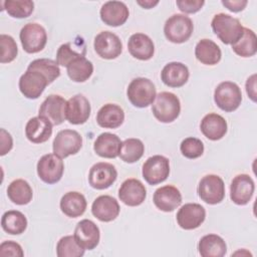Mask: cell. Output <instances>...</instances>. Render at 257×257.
Listing matches in <instances>:
<instances>
[{
    "mask_svg": "<svg viewBox=\"0 0 257 257\" xmlns=\"http://www.w3.org/2000/svg\"><path fill=\"white\" fill-rule=\"evenodd\" d=\"M189 69L182 62H170L166 64L161 72L162 81L170 87H181L189 79Z\"/></svg>",
    "mask_w": 257,
    "mask_h": 257,
    "instance_id": "cell-26",
    "label": "cell"
},
{
    "mask_svg": "<svg viewBox=\"0 0 257 257\" xmlns=\"http://www.w3.org/2000/svg\"><path fill=\"white\" fill-rule=\"evenodd\" d=\"M124 120L123 109L114 103L102 105L96 114V122L104 128H116Z\"/></svg>",
    "mask_w": 257,
    "mask_h": 257,
    "instance_id": "cell-28",
    "label": "cell"
},
{
    "mask_svg": "<svg viewBox=\"0 0 257 257\" xmlns=\"http://www.w3.org/2000/svg\"><path fill=\"white\" fill-rule=\"evenodd\" d=\"M233 51L241 57H250L257 52V37L253 30L244 27L241 38L232 44Z\"/></svg>",
    "mask_w": 257,
    "mask_h": 257,
    "instance_id": "cell-35",
    "label": "cell"
},
{
    "mask_svg": "<svg viewBox=\"0 0 257 257\" xmlns=\"http://www.w3.org/2000/svg\"><path fill=\"white\" fill-rule=\"evenodd\" d=\"M56 254L58 257H80L84 254V249L76 242L74 236L67 235L58 241Z\"/></svg>",
    "mask_w": 257,
    "mask_h": 257,
    "instance_id": "cell-38",
    "label": "cell"
},
{
    "mask_svg": "<svg viewBox=\"0 0 257 257\" xmlns=\"http://www.w3.org/2000/svg\"><path fill=\"white\" fill-rule=\"evenodd\" d=\"M214 101L222 110L227 112L234 111L242 101L241 89L235 82L223 81L215 88Z\"/></svg>",
    "mask_w": 257,
    "mask_h": 257,
    "instance_id": "cell-5",
    "label": "cell"
},
{
    "mask_svg": "<svg viewBox=\"0 0 257 257\" xmlns=\"http://www.w3.org/2000/svg\"><path fill=\"white\" fill-rule=\"evenodd\" d=\"M127 49L132 56L140 60H149L155 52L153 40L144 33L133 34L127 41Z\"/></svg>",
    "mask_w": 257,
    "mask_h": 257,
    "instance_id": "cell-25",
    "label": "cell"
},
{
    "mask_svg": "<svg viewBox=\"0 0 257 257\" xmlns=\"http://www.w3.org/2000/svg\"><path fill=\"white\" fill-rule=\"evenodd\" d=\"M198 250L202 257H223L227 252V245L222 237L208 234L200 239Z\"/></svg>",
    "mask_w": 257,
    "mask_h": 257,
    "instance_id": "cell-29",
    "label": "cell"
},
{
    "mask_svg": "<svg viewBox=\"0 0 257 257\" xmlns=\"http://www.w3.org/2000/svg\"><path fill=\"white\" fill-rule=\"evenodd\" d=\"M200 130L207 139L211 141H218L227 133V121L222 115L211 112L202 118Z\"/></svg>",
    "mask_w": 257,
    "mask_h": 257,
    "instance_id": "cell-24",
    "label": "cell"
},
{
    "mask_svg": "<svg viewBox=\"0 0 257 257\" xmlns=\"http://www.w3.org/2000/svg\"><path fill=\"white\" fill-rule=\"evenodd\" d=\"M137 3L139 5H141L142 7L146 8V9H150V8H153L154 6H156L159 1L156 0V1H152V0H145V1H137Z\"/></svg>",
    "mask_w": 257,
    "mask_h": 257,
    "instance_id": "cell-48",
    "label": "cell"
},
{
    "mask_svg": "<svg viewBox=\"0 0 257 257\" xmlns=\"http://www.w3.org/2000/svg\"><path fill=\"white\" fill-rule=\"evenodd\" d=\"M7 196L10 201L16 205H26L32 200L33 192L28 182L22 179H17L9 184L7 188Z\"/></svg>",
    "mask_w": 257,
    "mask_h": 257,
    "instance_id": "cell-33",
    "label": "cell"
},
{
    "mask_svg": "<svg viewBox=\"0 0 257 257\" xmlns=\"http://www.w3.org/2000/svg\"><path fill=\"white\" fill-rule=\"evenodd\" d=\"M0 137H1V148H0V155L4 156L8 152L11 151L13 147V140L11 135L6 132L4 128L0 130Z\"/></svg>",
    "mask_w": 257,
    "mask_h": 257,
    "instance_id": "cell-45",
    "label": "cell"
},
{
    "mask_svg": "<svg viewBox=\"0 0 257 257\" xmlns=\"http://www.w3.org/2000/svg\"><path fill=\"white\" fill-rule=\"evenodd\" d=\"M0 44H1V63H8L13 61L18 53L17 44L14 38L10 35L1 34L0 35Z\"/></svg>",
    "mask_w": 257,
    "mask_h": 257,
    "instance_id": "cell-41",
    "label": "cell"
},
{
    "mask_svg": "<svg viewBox=\"0 0 257 257\" xmlns=\"http://www.w3.org/2000/svg\"><path fill=\"white\" fill-rule=\"evenodd\" d=\"M206 218V210L197 203H188L181 207L177 213L178 225L185 230L198 228Z\"/></svg>",
    "mask_w": 257,
    "mask_h": 257,
    "instance_id": "cell-15",
    "label": "cell"
},
{
    "mask_svg": "<svg viewBox=\"0 0 257 257\" xmlns=\"http://www.w3.org/2000/svg\"><path fill=\"white\" fill-rule=\"evenodd\" d=\"M176 4L184 13H196L203 7L205 2L203 0H177Z\"/></svg>",
    "mask_w": 257,
    "mask_h": 257,
    "instance_id": "cell-44",
    "label": "cell"
},
{
    "mask_svg": "<svg viewBox=\"0 0 257 257\" xmlns=\"http://www.w3.org/2000/svg\"><path fill=\"white\" fill-rule=\"evenodd\" d=\"M64 171V165L55 154L42 156L37 163L38 177L46 184H55L60 181Z\"/></svg>",
    "mask_w": 257,
    "mask_h": 257,
    "instance_id": "cell-10",
    "label": "cell"
},
{
    "mask_svg": "<svg viewBox=\"0 0 257 257\" xmlns=\"http://www.w3.org/2000/svg\"><path fill=\"white\" fill-rule=\"evenodd\" d=\"M48 84L47 78L41 72L33 69H27L20 76L18 83L21 93L29 99L38 98Z\"/></svg>",
    "mask_w": 257,
    "mask_h": 257,
    "instance_id": "cell-11",
    "label": "cell"
},
{
    "mask_svg": "<svg viewBox=\"0 0 257 257\" xmlns=\"http://www.w3.org/2000/svg\"><path fill=\"white\" fill-rule=\"evenodd\" d=\"M152 111L159 121L172 122L180 114V99L172 92L162 91L156 95L152 104Z\"/></svg>",
    "mask_w": 257,
    "mask_h": 257,
    "instance_id": "cell-2",
    "label": "cell"
},
{
    "mask_svg": "<svg viewBox=\"0 0 257 257\" xmlns=\"http://www.w3.org/2000/svg\"><path fill=\"white\" fill-rule=\"evenodd\" d=\"M27 69L41 72L47 78L49 83L53 82L60 75V69L57 62L48 58H39L31 61Z\"/></svg>",
    "mask_w": 257,
    "mask_h": 257,
    "instance_id": "cell-37",
    "label": "cell"
},
{
    "mask_svg": "<svg viewBox=\"0 0 257 257\" xmlns=\"http://www.w3.org/2000/svg\"><path fill=\"white\" fill-rule=\"evenodd\" d=\"M93 47L97 55L104 59H114L122 51V43L119 37L110 31H101L93 42Z\"/></svg>",
    "mask_w": 257,
    "mask_h": 257,
    "instance_id": "cell-12",
    "label": "cell"
},
{
    "mask_svg": "<svg viewBox=\"0 0 257 257\" xmlns=\"http://www.w3.org/2000/svg\"><path fill=\"white\" fill-rule=\"evenodd\" d=\"M246 92L248 96L255 102L256 101V74H252L246 81Z\"/></svg>",
    "mask_w": 257,
    "mask_h": 257,
    "instance_id": "cell-47",
    "label": "cell"
},
{
    "mask_svg": "<svg viewBox=\"0 0 257 257\" xmlns=\"http://www.w3.org/2000/svg\"><path fill=\"white\" fill-rule=\"evenodd\" d=\"M66 100L58 94L48 95L41 103L39 116L49 120L52 125H58L64 121Z\"/></svg>",
    "mask_w": 257,
    "mask_h": 257,
    "instance_id": "cell-14",
    "label": "cell"
},
{
    "mask_svg": "<svg viewBox=\"0 0 257 257\" xmlns=\"http://www.w3.org/2000/svg\"><path fill=\"white\" fill-rule=\"evenodd\" d=\"M143 177L150 185H157L167 180L170 174V162L164 156L150 157L143 165Z\"/></svg>",
    "mask_w": 257,
    "mask_h": 257,
    "instance_id": "cell-9",
    "label": "cell"
},
{
    "mask_svg": "<svg viewBox=\"0 0 257 257\" xmlns=\"http://www.w3.org/2000/svg\"><path fill=\"white\" fill-rule=\"evenodd\" d=\"M1 226L8 234L19 235L26 230L27 219L20 211L10 210L2 215Z\"/></svg>",
    "mask_w": 257,
    "mask_h": 257,
    "instance_id": "cell-34",
    "label": "cell"
},
{
    "mask_svg": "<svg viewBox=\"0 0 257 257\" xmlns=\"http://www.w3.org/2000/svg\"><path fill=\"white\" fill-rule=\"evenodd\" d=\"M3 4L7 13L14 18H26L34 9V3L30 0H7Z\"/></svg>",
    "mask_w": 257,
    "mask_h": 257,
    "instance_id": "cell-39",
    "label": "cell"
},
{
    "mask_svg": "<svg viewBox=\"0 0 257 257\" xmlns=\"http://www.w3.org/2000/svg\"><path fill=\"white\" fill-rule=\"evenodd\" d=\"M73 236L76 242L84 250H92L99 243L100 233L94 222L88 219H83L77 223Z\"/></svg>",
    "mask_w": 257,
    "mask_h": 257,
    "instance_id": "cell-19",
    "label": "cell"
},
{
    "mask_svg": "<svg viewBox=\"0 0 257 257\" xmlns=\"http://www.w3.org/2000/svg\"><path fill=\"white\" fill-rule=\"evenodd\" d=\"M255 190L253 179L247 174L237 175L230 186V198L237 205H246L251 200Z\"/></svg>",
    "mask_w": 257,
    "mask_h": 257,
    "instance_id": "cell-17",
    "label": "cell"
},
{
    "mask_svg": "<svg viewBox=\"0 0 257 257\" xmlns=\"http://www.w3.org/2000/svg\"><path fill=\"white\" fill-rule=\"evenodd\" d=\"M182 155L187 159H197L204 153V145L201 140L193 137L186 138L180 145Z\"/></svg>",
    "mask_w": 257,
    "mask_h": 257,
    "instance_id": "cell-40",
    "label": "cell"
},
{
    "mask_svg": "<svg viewBox=\"0 0 257 257\" xmlns=\"http://www.w3.org/2000/svg\"><path fill=\"white\" fill-rule=\"evenodd\" d=\"M74 44L71 46V43H65L59 46L57 53H56V62L58 65L61 66H67V64L75 57L79 55H85V52L77 51L73 48Z\"/></svg>",
    "mask_w": 257,
    "mask_h": 257,
    "instance_id": "cell-42",
    "label": "cell"
},
{
    "mask_svg": "<svg viewBox=\"0 0 257 257\" xmlns=\"http://www.w3.org/2000/svg\"><path fill=\"white\" fill-rule=\"evenodd\" d=\"M90 103L82 94H75L66 101L65 117L71 124H82L90 115Z\"/></svg>",
    "mask_w": 257,
    "mask_h": 257,
    "instance_id": "cell-16",
    "label": "cell"
},
{
    "mask_svg": "<svg viewBox=\"0 0 257 257\" xmlns=\"http://www.w3.org/2000/svg\"><path fill=\"white\" fill-rule=\"evenodd\" d=\"M66 71L71 80L75 82H84L91 76L93 65L84 55H79L67 64Z\"/></svg>",
    "mask_w": 257,
    "mask_h": 257,
    "instance_id": "cell-32",
    "label": "cell"
},
{
    "mask_svg": "<svg viewBox=\"0 0 257 257\" xmlns=\"http://www.w3.org/2000/svg\"><path fill=\"white\" fill-rule=\"evenodd\" d=\"M100 19L106 25L116 27L125 23L128 18V8L120 1H107L100 8Z\"/></svg>",
    "mask_w": 257,
    "mask_h": 257,
    "instance_id": "cell-20",
    "label": "cell"
},
{
    "mask_svg": "<svg viewBox=\"0 0 257 257\" xmlns=\"http://www.w3.org/2000/svg\"><path fill=\"white\" fill-rule=\"evenodd\" d=\"M153 201L156 207L161 211L172 212L181 205L182 195L176 187L167 185L156 190Z\"/></svg>",
    "mask_w": 257,
    "mask_h": 257,
    "instance_id": "cell-21",
    "label": "cell"
},
{
    "mask_svg": "<svg viewBox=\"0 0 257 257\" xmlns=\"http://www.w3.org/2000/svg\"><path fill=\"white\" fill-rule=\"evenodd\" d=\"M120 139L111 133H102L94 141L93 150L101 158L114 159L119 155L121 147Z\"/></svg>",
    "mask_w": 257,
    "mask_h": 257,
    "instance_id": "cell-27",
    "label": "cell"
},
{
    "mask_svg": "<svg viewBox=\"0 0 257 257\" xmlns=\"http://www.w3.org/2000/svg\"><path fill=\"white\" fill-rule=\"evenodd\" d=\"M214 33L224 44H233L243 35L244 27L239 19L225 13L216 14L211 22Z\"/></svg>",
    "mask_w": 257,
    "mask_h": 257,
    "instance_id": "cell-1",
    "label": "cell"
},
{
    "mask_svg": "<svg viewBox=\"0 0 257 257\" xmlns=\"http://www.w3.org/2000/svg\"><path fill=\"white\" fill-rule=\"evenodd\" d=\"M156 95L155 84L146 77L134 78L126 89V96L131 103L141 108L152 104Z\"/></svg>",
    "mask_w": 257,
    "mask_h": 257,
    "instance_id": "cell-3",
    "label": "cell"
},
{
    "mask_svg": "<svg viewBox=\"0 0 257 257\" xmlns=\"http://www.w3.org/2000/svg\"><path fill=\"white\" fill-rule=\"evenodd\" d=\"M24 255L21 246L14 241H4L0 245V256H19Z\"/></svg>",
    "mask_w": 257,
    "mask_h": 257,
    "instance_id": "cell-43",
    "label": "cell"
},
{
    "mask_svg": "<svg viewBox=\"0 0 257 257\" xmlns=\"http://www.w3.org/2000/svg\"><path fill=\"white\" fill-rule=\"evenodd\" d=\"M145 152V146L143 142L139 139H126L121 143L120 151H119V158L128 164L136 163L139 161Z\"/></svg>",
    "mask_w": 257,
    "mask_h": 257,
    "instance_id": "cell-36",
    "label": "cell"
},
{
    "mask_svg": "<svg viewBox=\"0 0 257 257\" xmlns=\"http://www.w3.org/2000/svg\"><path fill=\"white\" fill-rule=\"evenodd\" d=\"M82 147V138L74 130H62L53 140V154L61 159L75 155Z\"/></svg>",
    "mask_w": 257,
    "mask_h": 257,
    "instance_id": "cell-7",
    "label": "cell"
},
{
    "mask_svg": "<svg viewBox=\"0 0 257 257\" xmlns=\"http://www.w3.org/2000/svg\"><path fill=\"white\" fill-rule=\"evenodd\" d=\"M52 123L44 117L34 116L30 118L25 126V136L31 143L41 144L51 137Z\"/></svg>",
    "mask_w": 257,
    "mask_h": 257,
    "instance_id": "cell-23",
    "label": "cell"
},
{
    "mask_svg": "<svg viewBox=\"0 0 257 257\" xmlns=\"http://www.w3.org/2000/svg\"><path fill=\"white\" fill-rule=\"evenodd\" d=\"M147 190L145 185L138 179H127L119 187L118 198L130 207H136L145 201Z\"/></svg>",
    "mask_w": 257,
    "mask_h": 257,
    "instance_id": "cell-18",
    "label": "cell"
},
{
    "mask_svg": "<svg viewBox=\"0 0 257 257\" xmlns=\"http://www.w3.org/2000/svg\"><path fill=\"white\" fill-rule=\"evenodd\" d=\"M195 56L203 64L215 65L221 60L220 47L210 39H201L195 47Z\"/></svg>",
    "mask_w": 257,
    "mask_h": 257,
    "instance_id": "cell-31",
    "label": "cell"
},
{
    "mask_svg": "<svg viewBox=\"0 0 257 257\" xmlns=\"http://www.w3.org/2000/svg\"><path fill=\"white\" fill-rule=\"evenodd\" d=\"M246 0H233V1H222V4L229 9L232 12H240L242 11L246 5H247Z\"/></svg>",
    "mask_w": 257,
    "mask_h": 257,
    "instance_id": "cell-46",
    "label": "cell"
},
{
    "mask_svg": "<svg viewBox=\"0 0 257 257\" xmlns=\"http://www.w3.org/2000/svg\"><path fill=\"white\" fill-rule=\"evenodd\" d=\"M119 205L117 201L108 195L97 197L91 205V213L101 222H110L119 214Z\"/></svg>",
    "mask_w": 257,
    "mask_h": 257,
    "instance_id": "cell-22",
    "label": "cell"
},
{
    "mask_svg": "<svg viewBox=\"0 0 257 257\" xmlns=\"http://www.w3.org/2000/svg\"><path fill=\"white\" fill-rule=\"evenodd\" d=\"M198 195L202 201L210 205H216L223 201L225 197V185L223 180L217 175H207L203 177L198 186Z\"/></svg>",
    "mask_w": 257,
    "mask_h": 257,
    "instance_id": "cell-8",
    "label": "cell"
},
{
    "mask_svg": "<svg viewBox=\"0 0 257 257\" xmlns=\"http://www.w3.org/2000/svg\"><path fill=\"white\" fill-rule=\"evenodd\" d=\"M194 30L193 21L185 14H174L167 19L164 26L166 38L173 43L186 42Z\"/></svg>",
    "mask_w": 257,
    "mask_h": 257,
    "instance_id": "cell-4",
    "label": "cell"
},
{
    "mask_svg": "<svg viewBox=\"0 0 257 257\" xmlns=\"http://www.w3.org/2000/svg\"><path fill=\"white\" fill-rule=\"evenodd\" d=\"M20 41L27 53L41 51L47 42L46 30L38 23H27L20 30Z\"/></svg>",
    "mask_w": 257,
    "mask_h": 257,
    "instance_id": "cell-6",
    "label": "cell"
},
{
    "mask_svg": "<svg viewBox=\"0 0 257 257\" xmlns=\"http://www.w3.org/2000/svg\"><path fill=\"white\" fill-rule=\"evenodd\" d=\"M117 172L113 165L109 163L94 164L88 174L89 185L96 190H104L109 188L116 180Z\"/></svg>",
    "mask_w": 257,
    "mask_h": 257,
    "instance_id": "cell-13",
    "label": "cell"
},
{
    "mask_svg": "<svg viewBox=\"0 0 257 257\" xmlns=\"http://www.w3.org/2000/svg\"><path fill=\"white\" fill-rule=\"evenodd\" d=\"M85 197L78 192H68L60 200V209L64 215L70 218L81 216L86 209Z\"/></svg>",
    "mask_w": 257,
    "mask_h": 257,
    "instance_id": "cell-30",
    "label": "cell"
}]
</instances>
